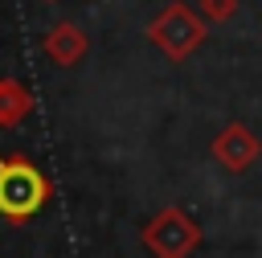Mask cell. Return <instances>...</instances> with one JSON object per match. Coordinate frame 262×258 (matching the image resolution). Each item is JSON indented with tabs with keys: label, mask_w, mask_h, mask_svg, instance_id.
Returning a JSON list of instances; mask_svg holds the SVG:
<instances>
[{
	"label": "cell",
	"mask_w": 262,
	"mask_h": 258,
	"mask_svg": "<svg viewBox=\"0 0 262 258\" xmlns=\"http://www.w3.org/2000/svg\"><path fill=\"white\" fill-rule=\"evenodd\" d=\"M196 12H201L209 25H225V20H233L237 0H196Z\"/></svg>",
	"instance_id": "obj_7"
},
{
	"label": "cell",
	"mask_w": 262,
	"mask_h": 258,
	"mask_svg": "<svg viewBox=\"0 0 262 258\" xmlns=\"http://www.w3.org/2000/svg\"><path fill=\"white\" fill-rule=\"evenodd\" d=\"M4 160H8V156H0V164H4Z\"/></svg>",
	"instance_id": "obj_8"
},
{
	"label": "cell",
	"mask_w": 262,
	"mask_h": 258,
	"mask_svg": "<svg viewBox=\"0 0 262 258\" xmlns=\"http://www.w3.org/2000/svg\"><path fill=\"white\" fill-rule=\"evenodd\" d=\"M41 49H45V57H49L53 66L70 70V66H78V61L86 57L90 37H86L74 20H57V25H49V33L41 37Z\"/></svg>",
	"instance_id": "obj_5"
},
{
	"label": "cell",
	"mask_w": 262,
	"mask_h": 258,
	"mask_svg": "<svg viewBox=\"0 0 262 258\" xmlns=\"http://www.w3.org/2000/svg\"><path fill=\"white\" fill-rule=\"evenodd\" d=\"M37 98L20 78H0V127H20L33 115Z\"/></svg>",
	"instance_id": "obj_6"
},
{
	"label": "cell",
	"mask_w": 262,
	"mask_h": 258,
	"mask_svg": "<svg viewBox=\"0 0 262 258\" xmlns=\"http://www.w3.org/2000/svg\"><path fill=\"white\" fill-rule=\"evenodd\" d=\"M205 25H209V20L196 16L184 0H172L160 16H151V25H147V41H151L168 61H188V57L205 45V37H209Z\"/></svg>",
	"instance_id": "obj_2"
},
{
	"label": "cell",
	"mask_w": 262,
	"mask_h": 258,
	"mask_svg": "<svg viewBox=\"0 0 262 258\" xmlns=\"http://www.w3.org/2000/svg\"><path fill=\"white\" fill-rule=\"evenodd\" d=\"M53 201V180L29 160V156H8L0 164V217L12 225L33 221L45 205Z\"/></svg>",
	"instance_id": "obj_1"
},
{
	"label": "cell",
	"mask_w": 262,
	"mask_h": 258,
	"mask_svg": "<svg viewBox=\"0 0 262 258\" xmlns=\"http://www.w3.org/2000/svg\"><path fill=\"white\" fill-rule=\"evenodd\" d=\"M139 238H143V246H147L151 258H188L201 246V225L180 205H168V209H160L139 229Z\"/></svg>",
	"instance_id": "obj_3"
},
{
	"label": "cell",
	"mask_w": 262,
	"mask_h": 258,
	"mask_svg": "<svg viewBox=\"0 0 262 258\" xmlns=\"http://www.w3.org/2000/svg\"><path fill=\"white\" fill-rule=\"evenodd\" d=\"M209 156L225 168V172H233V176H242V172H250L254 164H258V156H262V143H258V135L246 127V123H225L213 139H209Z\"/></svg>",
	"instance_id": "obj_4"
},
{
	"label": "cell",
	"mask_w": 262,
	"mask_h": 258,
	"mask_svg": "<svg viewBox=\"0 0 262 258\" xmlns=\"http://www.w3.org/2000/svg\"><path fill=\"white\" fill-rule=\"evenodd\" d=\"M45 4H57V0H45Z\"/></svg>",
	"instance_id": "obj_9"
}]
</instances>
